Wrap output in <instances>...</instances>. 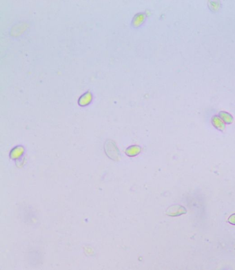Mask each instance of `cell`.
<instances>
[{"mask_svg": "<svg viewBox=\"0 0 235 270\" xmlns=\"http://www.w3.org/2000/svg\"><path fill=\"white\" fill-rule=\"evenodd\" d=\"M92 101V94L90 92H85L79 99V104L81 106L88 105Z\"/></svg>", "mask_w": 235, "mask_h": 270, "instance_id": "6da1fadb", "label": "cell"}, {"mask_svg": "<svg viewBox=\"0 0 235 270\" xmlns=\"http://www.w3.org/2000/svg\"><path fill=\"white\" fill-rule=\"evenodd\" d=\"M212 123L214 124V126L220 130H223L224 128V127H225L223 121L221 120L219 117H217V116L213 117Z\"/></svg>", "mask_w": 235, "mask_h": 270, "instance_id": "7a4b0ae2", "label": "cell"}, {"mask_svg": "<svg viewBox=\"0 0 235 270\" xmlns=\"http://www.w3.org/2000/svg\"><path fill=\"white\" fill-rule=\"evenodd\" d=\"M144 19V14H139L138 15L134 17V21H133V24L134 26H138L143 22Z\"/></svg>", "mask_w": 235, "mask_h": 270, "instance_id": "3957f363", "label": "cell"}, {"mask_svg": "<svg viewBox=\"0 0 235 270\" xmlns=\"http://www.w3.org/2000/svg\"><path fill=\"white\" fill-rule=\"evenodd\" d=\"M220 116L221 117L223 121L226 123H231L232 121V117L228 113L221 112L220 113Z\"/></svg>", "mask_w": 235, "mask_h": 270, "instance_id": "277c9868", "label": "cell"}, {"mask_svg": "<svg viewBox=\"0 0 235 270\" xmlns=\"http://www.w3.org/2000/svg\"><path fill=\"white\" fill-rule=\"evenodd\" d=\"M228 221L230 223H232V224H233V225H235V214H232V216H231L229 218Z\"/></svg>", "mask_w": 235, "mask_h": 270, "instance_id": "5b68a950", "label": "cell"}]
</instances>
